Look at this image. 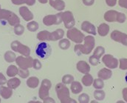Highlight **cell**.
<instances>
[{"label": "cell", "instance_id": "6da1fadb", "mask_svg": "<svg viewBox=\"0 0 127 103\" xmlns=\"http://www.w3.org/2000/svg\"><path fill=\"white\" fill-rule=\"evenodd\" d=\"M84 44H77L74 47V51L78 56L81 54H90L95 45V39L93 36H87L84 37Z\"/></svg>", "mask_w": 127, "mask_h": 103}, {"label": "cell", "instance_id": "7a4b0ae2", "mask_svg": "<svg viewBox=\"0 0 127 103\" xmlns=\"http://www.w3.org/2000/svg\"><path fill=\"white\" fill-rule=\"evenodd\" d=\"M0 22L2 23V25H6V23H7L10 26L14 27L15 25L20 24V19L13 11L1 8L0 9Z\"/></svg>", "mask_w": 127, "mask_h": 103}, {"label": "cell", "instance_id": "3957f363", "mask_svg": "<svg viewBox=\"0 0 127 103\" xmlns=\"http://www.w3.org/2000/svg\"><path fill=\"white\" fill-rule=\"evenodd\" d=\"M104 19L108 22H118V23H124L127 20V16L121 12H118L115 10H107L104 13Z\"/></svg>", "mask_w": 127, "mask_h": 103}, {"label": "cell", "instance_id": "277c9868", "mask_svg": "<svg viewBox=\"0 0 127 103\" xmlns=\"http://www.w3.org/2000/svg\"><path fill=\"white\" fill-rule=\"evenodd\" d=\"M35 52L38 58L42 59H46L51 55L52 48L47 42H41L36 45Z\"/></svg>", "mask_w": 127, "mask_h": 103}, {"label": "cell", "instance_id": "5b68a950", "mask_svg": "<svg viewBox=\"0 0 127 103\" xmlns=\"http://www.w3.org/2000/svg\"><path fill=\"white\" fill-rule=\"evenodd\" d=\"M66 37L68 39H69L70 41H72L76 44H81L82 42H84L85 35L78 28H72L67 31Z\"/></svg>", "mask_w": 127, "mask_h": 103}, {"label": "cell", "instance_id": "8992f818", "mask_svg": "<svg viewBox=\"0 0 127 103\" xmlns=\"http://www.w3.org/2000/svg\"><path fill=\"white\" fill-rule=\"evenodd\" d=\"M56 92L59 100H60L61 103H64L68 99L70 98L69 96V90L66 86V85L63 84L62 82L58 83L56 85Z\"/></svg>", "mask_w": 127, "mask_h": 103}, {"label": "cell", "instance_id": "52a82bcc", "mask_svg": "<svg viewBox=\"0 0 127 103\" xmlns=\"http://www.w3.org/2000/svg\"><path fill=\"white\" fill-rule=\"evenodd\" d=\"M10 48L13 50V51L17 52L20 53L22 56H29L31 54V48L28 46L22 44L18 40H15L12 42L10 44Z\"/></svg>", "mask_w": 127, "mask_h": 103}, {"label": "cell", "instance_id": "ba28073f", "mask_svg": "<svg viewBox=\"0 0 127 103\" xmlns=\"http://www.w3.org/2000/svg\"><path fill=\"white\" fill-rule=\"evenodd\" d=\"M43 24L45 26L58 25L62 22V12L56 14H49L43 18Z\"/></svg>", "mask_w": 127, "mask_h": 103}, {"label": "cell", "instance_id": "9c48e42d", "mask_svg": "<svg viewBox=\"0 0 127 103\" xmlns=\"http://www.w3.org/2000/svg\"><path fill=\"white\" fill-rule=\"evenodd\" d=\"M52 87V83L48 79H44L41 81L40 88L38 90V97L42 100L50 95V89Z\"/></svg>", "mask_w": 127, "mask_h": 103}, {"label": "cell", "instance_id": "30bf717a", "mask_svg": "<svg viewBox=\"0 0 127 103\" xmlns=\"http://www.w3.org/2000/svg\"><path fill=\"white\" fill-rule=\"evenodd\" d=\"M62 22L64 24V27L66 29H71L74 28L75 25V20L73 16V13L69 11L66 10L64 12H62Z\"/></svg>", "mask_w": 127, "mask_h": 103}, {"label": "cell", "instance_id": "8fae6325", "mask_svg": "<svg viewBox=\"0 0 127 103\" xmlns=\"http://www.w3.org/2000/svg\"><path fill=\"white\" fill-rule=\"evenodd\" d=\"M16 62L18 67L21 69H27L32 68L33 59L31 56H19L16 59Z\"/></svg>", "mask_w": 127, "mask_h": 103}, {"label": "cell", "instance_id": "7c38bea8", "mask_svg": "<svg viewBox=\"0 0 127 103\" xmlns=\"http://www.w3.org/2000/svg\"><path fill=\"white\" fill-rule=\"evenodd\" d=\"M102 62L109 69H115L118 67L119 62L111 54H105L102 56Z\"/></svg>", "mask_w": 127, "mask_h": 103}, {"label": "cell", "instance_id": "4fadbf2b", "mask_svg": "<svg viewBox=\"0 0 127 103\" xmlns=\"http://www.w3.org/2000/svg\"><path fill=\"white\" fill-rule=\"evenodd\" d=\"M110 37L112 40H114L115 42H119L125 46H127V34L125 33L121 32L118 30H115L113 31Z\"/></svg>", "mask_w": 127, "mask_h": 103}, {"label": "cell", "instance_id": "5bb4252c", "mask_svg": "<svg viewBox=\"0 0 127 103\" xmlns=\"http://www.w3.org/2000/svg\"><path fill=\"white\" fill-rule=\"evenodd\" d=\"M19 12L20 16L22 17V19L26 21V22H31L33 19V14L31 11L28 9V7L26 6H21L19 9Z\"/></svg>", "mask_w": 127, "mask_h": 103}, {"label": "cell", "instance_id": "9a60e30c", "mask_svg": "<svg viewBox=\"0 0 127 103\" xmlns=\"http://www.w3.org/2000/svg\"><path fill=\"white\" fill-rule=\"evenodd\" d=\"M81 28L83 31L93 36H95L97 34V31H96V28H95V25L93 24H92L89 21H84L82 22Z\"/></svg>", "mask_w": 127, "mask_h": 103}, {"label": "cell", "instance_id": "2e32d148", "mask_svg": "<svg viewBox=\"0 0 127 103\" xmlns=\"http://www.w3.org/2000/svg\"><path fill=\"white\" fill-rule=\"evenodd\" d=\"M50 5L57 11H63L65 8V2L63 0H49Z\"/></svg>", "mask_w": 127, "mask_h": 103}, {"label": "cell", "instance_id": "e0dca14e", "mask_svg": "<svg viewBox=\"0 0 127 103\" xmlns=\"http://www.w3.org/2000/svg\"><path fill=\"white\" fill-rule=\"evenodd\" d=\"M76 68L77 70L81 73H84V74H87V73H89L90 71V66L89 65V64L85 62V61H79L77 65H76Z\"/></svg>", "mask_w": 127, "mask_h": 103}, {"label": "cell", "instance_id": "ac0fdd59", "mask_svg": "<svg viewBox=\"0 0 127 103\" xmlns=\"http://www.w3.org/2000/svg\"><path fill=\"white\" fill-rule=\"evenodd\" d=\"M112 76V71L111 69L109 68H102L100 69L97 73V77L103 79V80H107L109 79Z\"/></svg>", "mask_w": 127, "mask_h": 103}, {"label": "cell", "instance_id": "d6986e66", "mask_svg": "<svg viewBox=\"0 0 127 103\" xmlns=\"http://www.w3.org/2000/svg\"><path fill=\"white\" fill-rule=\"evenodd\" d=\"M0 95L4 100L10 99L13 95V89L4 85L0 86Z\"/></svg>", "mask_w": 127, "mask_h": 103}, {"label": "cell", "instance_id": "ffe728a7", "mask_svg": "<svg viewBox=\"0 0 127 103\" xmlns=\"http://www.w3.org/2000/svg\"><path fill=\"white\" fill-rule=\"evenodd\" d=\"M70 90L74 94H79L83 91V86L81 82L78 81H73L70 85Z\"/></svg>", "mask_w": 127, "mask_h": 103}, {"label": "cell", "instance_id": "44dd1931", "mask_svg": "<svg viewBox=\"0 0 127 103\" xmlns=\"http://www.w3.org/2000/svg\"><path fill=\"white\" fill-rule=\"evenodd\" d=\"M64 36V31L62 30V28H59L51 33L50 41L55 42V41L61 40L62 39H63Z\"/></svg>", "mask_w": 127, "mask_h": 103}, {"label": "cell", "instance_id": "7402d4cb", "mask_svg": "<svg viewBox=\"0 0 127 103\" xmlns=\"http://www.w3.org/2000/svg\"><path fill=\"white\" fill-rule=\"evenodd\" d=\"M50 34L51 32L48 31H41L38 33L37 34V39L40 42H46V41H50Z\"/></svg>", "mask_w": 127, "mask_h": 103}, {"label": "cell", "instance_id": "603a6c76", "mask_svg": "<svg viewBox=\"0 0 127 103\" xmlns=\"http://www.w3.org/2000/svg\"><path fill=\"white\" fill-rule=\"evenodd\" d=\"M21 85V80L16 77H12L7 82V85L11 89H16Z\"/></svg>", "mask_w": 127, "mask_h": 103}, {"label": "cell", "instance_id": "cb8c5ba5", "mask_svg": "<svg viewBox=\"0 0 127 103\" xmlns=\"http://www.w3.org/2000/svg\"><path fill=\"white\" fill-rule=\"evenodd\" d=\"M109 32V26L106 23H102L97 27V34L100 36H106Z\"/></svg>", "mask_w": 127, "mask_h": 103}, {"label": "cell", "instance_id": "d4e9b609", "mask_svg": "<svg viewBox=\"0 0 127 103\" xmlns=\"http://www.w3.org/2000/svg\"><path fill=\"white\" fill-rule=\"evenodd\" d=\"M27 85L31 88H36L39 85V79L36 76H31L27 79Z\"/></svg>", "mask_w": 127, "mask_h": 103}, {"label": "cell", "instance_id": "484cf974", "mask_svg": "<svg viewBox=\"0 0 127 103\" xmlns=\"http://www.w3.org/2000/svg\"><path fill=\"white\" fill-rule=\"evenodd\" d=\"M4 59L7 62L12 63V62H16V53H14V51H7L5 52L4 55Z\"/></svg>", "mask_w": 127, "mask_h": 103}, {"label": "cell", "instance_id": "4316f807", "mask_svg": "<svg viewBox=\"0 0 127 103\" xmlns=\"http://www.w3.org/2000/svg\"><path fill=\"white\" fill-rule=\"evenodd\" d=\"M93 77L91 74L90 73H87V74H84V76L82 77V79H81V82H82V84L86 86V87H90L93 85Z\"/></svg>", "mask_w": 127, "mask_h": 103}, {"label": "cell", "instance_id": "83f0119b", "mask_svg": "<svg viewBox=\"0 0 127 103\" xmlns=\"http://www.w3.org/2000/svg\"><path fill=\"white\" fill-rule=\"evenodd\" d=\"M18 72H19V68L13 65L8 66L6 70V73L9 77H15L16 75H18Z\"/></svg>", "mask_w": 127, "mask_h": 103}, {"label": "cell", "instance_id": "f1b7e54d", "mask_svg": "<svg viewBox=\"0 0 127 103\" xmlns=\"http://www.w3.org/2000/svg\"><path fill=\"white\" fill-rule=\"evenodd\" d=\"M36 0H11V2L15 5L27 4L28 6H32L35 4Z\"/></svg>", "mask_w": 127, "mask_h": 103}, {"label": "cell", "instance_id": "f546056e", "mask_svg": "<svg viewBox=\"0 0 127 103\" xmlns=\"http://www.w3.org/2000/svg\"><path fill=\"white\" fill-rule=\"evenodd\" d=\"M71 45V42L70 40L68 39H62L61 40H59V46L62 50H67L69 48Z\"/></svg>", "mask_w": 127, "mask_h": 103}, {"label": "cell", "instance_id": "4dcf8cb0", "mask_svg": "<svg viewBox=\"0 0 127 103\" xmlns=\"http://www.w3.org/2000/svg\"><path fill=\"white\" fill-rule=\"evenodd\" d=\"M94 97L97 101H102L105 99L106 94L101 89H96L94 91Z\"/></svg>", "mask_w": 127, "mask_h": 103}, {"label": "cell", "instance_id": "1f68e13d", "mask_svg": "<svg viewBox=\"0 0 127 103\" xmlns=\"http://www.w3.org/2000/svg\"><path fill=\"white\" fill-rule=\"evenodd\" d=\"M38 23L35 21L32 20L31 22H28V23L27 24V28L31 32H35L37 30H38Z\"/></svg>", "mask_w": 127, "mask_h": 103}, {"label": "cell", "instance_id": "d6a6232c", "mask_svg": "<svg viewBox=\"0 0 127 103\" xmlns=\"http://www.w3.org/2000/svg\"><path fill=\"white\" fill-rule=\"evenodd\" d=\"M25 27L21 24H18L13 27V32L16 36H22L25 33Z\"/></svg>", "mask_w": 127, "mask_h": 103}, {"label": "cell", "instance_id": "836d02e7", "mask_svg": "<svg viewBox=\"0 0 127 103\" xmlns=\"http://www.w3.org/2000/svg\"><path fill=\"white\" fill-rule=\"evenodd\" d=\"M105 53V49L102 46H98L97 47L94 51V53H93V55L96 56L97 58L98 59H100V57H102Z\"/></svg>", "mask_w": 127, "mask_h": 103}, {"label": "cell", "instance_id": "e575fe53", "mask_svg": "<svg viewBox=\"0 0 127 103\" xmlns=\"http://www.w3.org/2000/svg\"><path fill=\"white\" fill-rule=\"evenodd\" d=\"M93 85V87L95 88V89H103V87H104L103 80L100 79V78L94 79Z\"/></svg>", "mask_w": 127, "mask_h": 103}, {"label": "cell", "instance_id": "d590c367", "mask_svg": "<svg viewBox=\"0 0 127 103\" xmlns=\"http://www.w3.org/2000/svg\"><path fill=\"white\" fill-rule=\"evenodd\" d=\"M74 81V77L71 74H66L62 77V83L64 85L71 84Z\"/></svg>", "mask_w": 127, "mask_h": 103}, {"label": "cell", "instance_id": "8d00e7d4", "mask_svg": "<svg viewBox=\"0 0 127 103\" xmlns=\"http://www.w3.org/2000/svg\"><path fill=\"white\" fill-rule=\"evenodd\" d=\"M79 103H90V96L87 94L83 93L78 97Z\"/></svg>", "mask_w": 127, "mask_h": 103}, {"label": "cell", "instance_id": "74e56055", "mask_svg": "<svg viewBox=\"0 0 127 103\" xmlns=\"http://www.w3.org/2000/svg\"><path fill=\"white\" fill-rule=\"evenodd\" d=\"M18 75L22 77V79H27L30 76V71L28 70V69L25 70V69L19 68V72H18Z\"/></svg>", "mask_w": 127, "mask_h": 103}, {"label": "cell", "instance_id": "f35d334b", "mask_svg": "<svg viewBox=\"0 0 127 103\" xmlns=\"http://www.w3.org/2000/svg\"><path fill=\"white\" fill-rule=\"evenodd\" d=\"M118 67L121 70H127V59H126V58L120 59Z\"/></svg>", "mask_w": 127, "mask_h": 103}, {"label": "cell", "instance_id": "ab89813d", "mask_svg": "<svg viewBox=\"0 0 127 103\" xmlns=\"http://www.w3.org/2000/svg\"><path fill=\"white\" fill-rule=\"evenodd\" d=\"M99 60H100V59L97 58V57L95 56L94 55H92V56L89 58V62H90V63L92 65H93V66H96V65H97L99 64Z\"/></svg>", "mask_w": 127, "mask_h": 103}, {"label": "cell", "instance_id": "60d3db41", "mask_svg": "<svg viewBox=\"0 0 127 103\" xmlns=\"http://www.w3.org/2000/svg\"><path fill=\"white\" fill-rule=\"evenodd\" d=\"M32 68L35 69V70H40V69L42 68V65H41V62L37 59H33V62H32Z\"/></svg>", "mask_w": 127, "mask_h": 103}, {"label": "cell", "instance_id": "b9f144b4", "mask_svg": "<svg viewBox=\"0 0 127 103\" xmlns=\"http://www.w3.org/2000/svg\"><path fill=\"white\" fill-rule=\"evenodd\" d=\"M7 80L6 77L4 76V75L0 72V86L4 85L5 84H7Z\"/></svg>", "mask_w": 127, "mask_h": 103}, {"label": "cell", "instance_id": "7bdbcfd3", "mask_svg": "<svg viewBox=\"0 0 127 103\" xmlns=\"http://www.w3.org/2000/svg\"><path fill=\"white\" fill-rule=\"evenodd\" d=\"M118 4L120 7L127 9V0H118Z\"/></svg>", "mask_w": 127, "mask_h": 103}, {"label": "cell", "instance_id": "ee69618b", "mask_svg": "<svg viewBox=\"0 0 127 103\" xmlns=\"http://www.w3.org/2000/svg\"><path fill=\"white\" fill-rule=\"evenodd\" d=\"M106 3L109 7H114L117 4V0H106Z\"/></svg>", "mask_w": 127, "mask_h": 103}, {"label": "cell", "instance_id": "f6af8a7d", "mask_svg": "<svg viewBox=\"0 0 127 103\" xmlns=\"http://www.w3.org/2000/svg\"><path fill=\"white\" fill-rule=\"evenodd\" d=\"M43 103H56V101L52 97H46L45 99L43 100Z\"/></svg>", "mask_w": 127, "mask_h": 103}, {"label": "cell", "instance_id": "bcb514c9", "mask_svg": "<svg viewBox=\"0 0 127 103\" xmlns=\"http://www.w3.org/2000/svg\"><path fill=\"white\" fill-rule=\"evenodd\" d=\"M82 1L86 6H92L95 3V0H82Z\"/></svg>", "mask_w": 127, "mask_h": 103}, {"label": "cell", "instance_id": "7dc6e473", "mask_svg": "<svg viewBox=\"0 0 127 103\" xmlns=\"http://www.w3.org/2000/svg\"><path fill=\"white\" fill-rule=\"evenodd\" d=\"M122 94H123V97H124V101H126L127 103V88H125L124 89H123Z\"/></svg>", "mask_w": 127, "mask_h": 103}, {"label": "cell", "instance_id": "c3c4849f", "mask_svg": "<svg viewBox=\"0 0 127 103\" xmlns=\"http://www.w3.org/2000/svg\"><path fill=\"white\" fill-rule=\"evenodd\" d=\"M64 103H77V101H75L74 99H72V98L70 97L69 99H68L66 101H65Z\"/></svg>", "mask_w": 127, "mask_h": 103}, {"label": "cell", "instance_id": "681fc988", "mask_svg": "<svg viewBox=\"0 0 127 103\" xmlns=\"http://www.w3.org/2000/svg\"><path fill=\"white\" fill-rule=\"evenodd\" d=\"M38 2L39 3H41V4H46V3H47L48 2V1L49 0H38Z\"/></svg>", "mask_w": 127, "mask_h": 103}, {"label": "cell", "instance_id": "f907efd6", "mask_svg": "<svg viewBox=\"0 0 127 103\" xmlns=\"http://www.w3.org/2000/svg\"><path fill=\"white\" fill-rule=\"evenodd\" d=\"M28 103H43L39 102V101H30Z\"/></svg>", "mask_w": 127, "mask_h": 103}, {"label": "cell", "instance_id": "816d5d0a", "mask_svg": "<svg viewBox=\"0 0 127 103\" xmlns=\"http://www.w3.org/2000/svg\"><path fill=\"white\" fill-rule=\"evenodd\" d=\"M116 103H126L124 101H122V100H119V101H118Z\"/></svg>", "mask_w": 127, "mask_h": 103}, {"label": "cell", "instance_id": "f5cc1de1", "mask_svg": "<svg viewBox=\"0 0 127 103\" xmlns=\"http://www.w3.org/2000/svg\"><path fill=\"white\" fill-rule=\"evenodd\" d=\"M125 80H126V82H127V73H126V75H125Z\"/></svg>", "mask_w": 127, "mask_h": 103}, {"label": "cell", "instance_id": "db71d44e", "mask_svg": "<svg viewBox=\"0 0 127 103\" xmlns=\"http://www.w3.org/2000/svg\"><path fill=\"white\" fill-rule=\"evenodd\" d=\"M97 103V101L93 100V101H91V103Z\"/></svg>", "mask_w": 127, "mask_h": 103}, {"label": "cell", "instance_id": "11a10c76", "mask_svg": "<svg viewBox=\"0 0 127 103\" xmlns=\"http://www.w3.org/2000/svg\"><path fill=\"white\" fill-rule=\"evenodd\" d=\"M0 103H1V98H0Z\"/></svg>", "mask_w": 127, "mask_h": 103}, {"label": "cell", "instance_id": "9f6ffc18", "mask_svg": "<svg viewBox=\"0 0 127 103\" xmlns=\"http://www.w3.org/2000/svg\"><path fill=\"white\" fill-rule=\"evenodd\" d=\"M0 9H1V4H0Z\"/></svg>", "mask_w": 127, "mask_h": 103}]
</instances>
